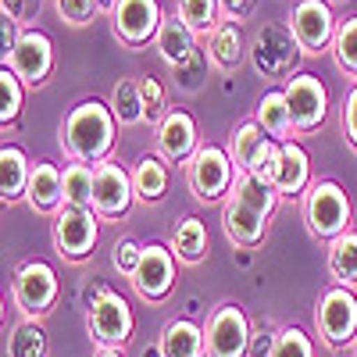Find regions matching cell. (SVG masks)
Returning <instances> with one entry per match:
<instances>
[{
  "label": "cell",
  "instance_id": "cell-25",
  "mask_svg": "<svg viewBox=\"0 0 357 357\" xmlns=\"http://www.w3.org/2000/svg\"><path fill=\"white\" fill-rule=\"evenodd\" d=\"M254 122L279 143H289L293 139V118H289V104H286V93L282 89H268V93L257 100V114Z\"/></svg>",
  "mask_w": 357,
  "mask_h": 357
},
{
  "label": "cell",
  "instance_id": "cell-38",
  "mask_svg": "<svg viewBox=\"0 0 357 357\" xmlns=\"http://www.w3.org/2000/svg\"><path fill=\"white\" fill-rule=\"evenodd\" d=\"M139 257H143V243H136V240H118L114 250H111V264L122 275H129V279H132V272L139 268Z\"/></svg>",
  "mask_w": 357,
  "mask_h": 357
},
{
  "label": "cell",
  "instance_id": "cell-22",
  "mask_svg": "<svg viewBox=\"0 0 357 357\" xmlns=\"http://www.w3.org/2000/svg\"><path fill=\"white\" fill-rule=\"evenodd\" d=\"M154 43H158V54L165 57L172 68L190 65L193 54H197V33H193V29L178 18V15L165 18V25H161V33H158Z\"/></svg>",
  "mask_w": 357,
  "mask_h": 357
},
{
  "label": "cell",
  "instance_id": "cell-8",
  "mask_svg": "<svg viewBox=\"0 0 357 357\" xmlns=\"http://www.w3.org/2000/svg\"><path fill=\"white\" fill-rule=\"evenodd\" d=\"M11 293H15V304H18L22 318L43 321L54 311V304H57L61 282H57V272L47 261H25V264H18V272H15Z\"/></svg>",
  "mask_w": 357,
  "mask_h": 357
},
{
  "label": "cell",
  "instance_id": "cell-21",
  "mask_svg": "<svg viewBox=\"0 0 357 357\" xmlns=\"http://www.w3.org/2000/svg\"><path fill=\"white\" fill-rule=\"evenodd\" d=\"M158 350H161V357H207V340L197 321L172 318L161 329Z\"/></svg>",
  "mask_w": 357,
  "mask_h": 357
},
{
  "label": "cell",
  "instance_id": "cell-9",
  "mask_svg": "<svg viewBox=\"0 0 357 357\" xmlns=\"http://www.w3.org/2000/svg\"><path fill=\"white\" fill-rule=\"evenodd\" d=\"M204 340H207V357H250L254 329L250 318L240 304H218L204 325Z\"/></svg>",
  "mask_w": 357,
  "mask_h": 357
},
{
  "label": "cell",
  "instance_id": "cell-11",
  "mask_svg": "<svg viewBox=\"0 0 357 357\" xmlns=\"http://www.w3.org/2000/svg\"><path fill=\"white\" fill-rule=\"evenodd\" d=\"M282 93H286L289 118H293L296 132H314L325 122V114H329V93H325V86H321L318 75H307V72L293 75L282 86Z\"/></svg>",
  "mask_w": 357,
  "mask_h": 357
},
{
  "label": "cell",
  "instance_id": "cell-16",
  "mask_svg": "<svg viewBox=\"0 0 357 357\" xmlns=\"http://www.w3.org/2000/svg\"><path fill=\"white\" fill-rule=\"evenodd\" d=\"M197 151H200V136H197L193 114L183 107H172L165 114V122L158 126V154L168 165H190Z\"/></svg>",
  "mask_w": 357,
  "mask_h": 357
},
{
  "label": "cell",
  "instance_id": "cell-40",
  "mask_svg": "<svg viewBox=\"0 0 357 357\" xmlns=\"http://www.w3.org/2000/svg\"><path fill=\"white\" fill-rule=\"evenodd\" d=\"M343 132H347V139L354 143V151H357V82L350 86V93L343 100Z\"/></svg>",
  "mask_w": 357,
  "mask_h": 357
},
{
  "label": "cell",
  "instance_id": "cell-12",
  "mask_svg": "<svg viewBox=\"0 0 357 357\" xmlns=\"http://www.w3.org/2000/svg\"><path fill=\"white\" fill-rule=\"evenodd\" d=\"M132 200H136L132 175L118 161H104V165L93 168V211L104 222H114V218L129 215Z\"/></svg>",
  "mask_w": 357,
  "mask_h": 357
},
{
  "label": "cell",
  "instance_id": "cell-43",
  "mask_svg": "<svg viewBox=\"0 0 357 357\" xmlns=\"http://www.w3.org/2000/svg\"><path fill=\"white\" fill-rule=\"evenodd\" d=\"M97 4H100V11H114V4H118V0H97Z\"/></svg>",
  "mask_w": 357,
  "mask_h": 357
},
{
  "label": "cell",
  "instance_id": "cell-37",
  "mask_svg": "<svg viewBox=\"0 0 357 357\" xmlns=\"http://www.w3.org/2000/svg\"><path fill=\"white\" fill-rule=\"evenodd\" d=\"M54 11L61 15L68 25H86L89 18L100 11V4H97V0H54Z\"/></svg>",
  "mask_w": 357,
  "mask_h": 357
},
{
  "label": "cell",
  "instance_id": "cell-3",
  "mask_svg": "<svg viewBox=\"0 0 357 357\" xmlns=\"http://www.w3.org/2000/svg\"><path fill=\"white\" fill-rule=\"evenodd\" d=\"M86 329H89V340L97 347H111V350H122L132 333H136V318H132V307L122 293L114 289H97V296L89 301V311H86Z\"/></svg>",
  "mask_w": 357,
  "mask_h": 357
},
{
  "label": "cell",
  "instance_id": "cell-2",
  "mask_svg": "<svg viewBox=\"0 0 357 357\" xmlns=\"http://www.w3.org/2000/svg\"><path fill=\"white\" fill-rule=\"evenodd\" d=\"M304 222L314 240H325V243H333L343 232H350L354 207H350L347 190L340 183H333V178L311 183V190L304 193Z\"/></svg>",
  "mask_w": 357,
  "mask_h": 357
},
{
  "label": "cell",
  "instance_id": "cell-10",
  "mask_svg": "<svg viewBox=\"0 0 357 357\" xmlns=\"http://www.w3.org/2000/svg\"><path fill=\"white\" fill-rule=\"evenodd\" d=\"M111 25H114V36L129 50H143L151 40H158L165 15L158 0H118L111 11Z\"/></svg>",
  "mask_w": 357,
  "mask_h": 357
},
{
  "label": "cell",
  "instance_id": "cell-32",
  "mask_svg": "<svg viewBox=\"0 0 357 357\" xmlns=\"http://www.w3.org/2000/svg\"><path fill=\"white\" fill-rule=\"evenodd\" d=\"M22 100H25V82L8 65H0V126L4 129H11L18 122Z\"/></svg>",
  "mask_w": 357,
  "mask_h": 357
},
{
  "label": "cell",
  "instance_id": "cell-18",
  "mask_svg": "<svg viewBox=\"0 0 357 357\" xmlns=\"http://www.w3.org/2000/svg\"><path fill=\"white\" fill-rule=\"evenodd\" d=\"M25 200L40 215H57L65 207V172L57 165H50V161L33 165V178H29Z\"/></svg>",
  "mask_w": 357,
  "mask_h": 357
},
{
  "label": "cell",
  "instance_id": "cell-20",
  "mask_svg": "<svg viewBox=\"0 0 357 357\" xmlns=\"http://www.w3.org/2000/svg\"><path fill=\"white\" fill-rule=\"evenodd\" d=\"M247 54H250V47L243 43L240 22H218L215 33L207 36V57H211V65L218 72H236Z\"/></svg>",
  "mask_w": 357,
  "mask_h": 357
},
{
  "label": "cell",
  "instance_id": "cell-15",
  "mask_svg": "<svg viewBox=\"0 0 357 357\" xmlns=\"http://www.w3.org/2000/svg\"><path fill=\"white\" fill-rule=\"evenodd\" d=\"M25 86H43L47 75L54 72V43L40 29H22V40L4 61Z\"/></svg>",
  "mask_w": 357,
  "mask_h": 357
},
{
  "label": "cell",
  "instance_id": "cell-7",
  "mask_svg": "<svg viewBox=\"0 0 357 357\" xmlns=\"http://www.w3.org/2000/svg\"><path fill=\"white\" fill-rule=\"evenodd\" d=\"M50 240H54V250L65 261H86L89 254H93L97 240H100V215L93 211V207L65 204L61 211L54 215Z\"/></svg>",
  "mask_w": 357,
  "mask_h": 357
},
{
  "label": "cell",
  "instance_id": "cell-34",
  "mask_svg": "<svg viewBox=\"0 0 357 357\" xmlns=\"http://www.w3.org/2000/svg\"><path fill=\"white\" fill-rule=\"evenodd\" d=\"M333 54H336V61L347 75H357V15L340 22L336 40H333Z\"/></svg>",
  "mask_w": 357,
  "mask_h": 357
},
{
  "label": "cell",
  "instance_id": "cell-35",
  "mask_svg": "<svg viewBox=\"0 0 357 357\" xmlns=\"http://www.w3.org/2000/svg\"><path fill=\"white\" fill-rule=\"evenodd\" d=\"M139 93H143V111H146V126H161L165 114H168V97H165V86L154 75H143L139 79Z\"/></svg>",
  "mask_w": 357,
  "mask_h": 357
},
{
  "label": "cell",
  "instance_id": "cell-33",
  "mask_svg": "<svg viewBox=\"0 0 357 357\" xmlns=\"http://www.w3.org/2000/svg\"><path fill=\"white\" fill-rule=\"evenodd\" d=\"M65 204H72V207H93V165L72 161L65 168Z\"/></svg>",
  "mask_w": 357,
  "mask_h": 357
},
{
  "label": "cell",
  "instance_id": "cell-1",
  "mask_svg": "<svg viewBox=\"0 0 357 357\" xmlns=\"http://www.w3.org/2000/svg\"><path fill=\"white\" fill-rule=\"evenodd\" d=\"M114 114L100 100H82L68 111L65 126H61V146L65 154L79 165H104L111 161V146H114Z\"/></svg>",
  "mask_w": 357,
  "mask_h": 357
},
{
  "label": "cell",
  "instance_id": "cell-30",
  "mask_svg": "<svg viewBox=\"0 0 357 357\" xmlns=\"http://www.w3.org/2000/svg\"><path fill=\"white\" fill-rule=\"evenodd\" d=\"M264 139H272L268 136L254 118L250 122H243L240 129L232 132V139H229V154H232V161H236V172H247L250 168V161H254V154L264 146Z\"/></svg>",
  "mask_w": 357,
  "mask_h": 357
},
{
  "label": "cell",
  "instance_id": "cell-29",
  "mask_svg": "<svg viewBox=\"0 0 357 357\" xmlns=\"http://www.w3.org/2000/svg\"><path fill=\"white\" fill-rule=\"evenodd\" d=\"M47 354H50V343H47L43 321L22 318L8 336V357H47Z\"/></svg>",
  "mask_w": 357,
  "mask_h": 357
},
{
  "label": "cell",
  "instance_id": "cell-39",
  "mask_svg": "<svg viewBox=\"0 0 357 357\" xmlns=\"http://www.w3.org/2000/svg\"><path fill=\"white\" fill-rule=\"evenodd\" d=\"M43 8V0H0V11H4V18L18 22V25H29Z\"/></svg>",
  "mask_w": 357,
  "mask_h": 357
},
{
  "label": "cell",
  "instance_id": "cell-17",
  "mask_svg": "<svg viewBox=\"0 0 357 357\" xmlns=\"http://www.w3.org/2000/svg\"><path fill=\"white\" fill-rule=\"evenodd\" d=\"M222 225H225V236H229L236 247L254 250L264 240V232H268V215L257 211L254 204L240 200L236 193H229V200L222 207Z\"/></svg>",
  "mask_w": 357,
  "mask_h": 357
},
{
  "label": "cell",
  "instance_id": "cell-28",
  "mask_svg": "<svg viewBox=\"0 0 357 357\" xmlns=\"http://www.w3.org/2000/svg\"><path fill=\"white\" fill-rule=\"evenodd\" d=\"M111 114L118 126H139L146 122V111H143V93H139V79H118L111 89Z\"/></svg>",
  "mask_w": 357,
  "mask_h": 357
},
{
  "label": "cell",
  "instance_id": "cell-19",
  "mask_svg": "<svg viewBox=\"0 0 357 357\" xmlns=\"http://www.w3.org/2000/svg\"><path fill=\"white\" fill-rule=\"evenodd\" d=\"M272 186L279 197H301L311 190V158L301 143H293V139L282 143V161H279Z\"/></svg>",
  "mask_w": 357,
  "mask_h": 357
},
{
  "label": "cell",
  "instance_id": "cell-27",
  "mask_svg": "<svg viewBox=\"0 0 357 357\" xmlns=\"http://www.w3.org/2000/svg\"><path fill=\"white\" fill-rule=\"evenodd\" d=\"M329 275L336 279V286L357 289V229L329 243Z\"/></svg>",
  "mask_w": 357,
  "mask_h": 357
},
{
  "label": "cell",
  "instance_id": "cell-14",
  "mask_svg": "<svg viewBox=\"0 0 357 357\" xmlns=\"http://www.w3.org/2000/svg\"><path fill=\"white\" fill-rule=\"evenodd\" d=\"M289 29L296 43H301L304 54H321L336 40V18H333V8L325 0H296V8L289 15Z\"/></svg>",
  "mask_w": 357,
  "mask_h": 357
},
{
  "label": "cell",
  "instance_id": "cell-23",
  "mask_svg": "<svg viewBox=\"0 0 357 357\" xmlns=\"http://www.w3.org/2000/svg\"><path fill=\"white\" fill-rule=\"evenodd\" d=\"M29 178H33V165H29L22 146H0V197L4 204H15L29 193Z\"/></svg>",
  "mask_w": 357,
  "mask_h": 357
},
{
  "label": "cell",
  "instance_id": "cell-5",
  "mask_svg": "<svg viewBox=\"0 0 357 357\" xmlns=\"http://www.w3.org/2000/svg\"><path fill=\"white\" fill-rule=\"evenodd\" d=\"M236 161L229 151L222 146H200L197 158L186 165V178H190V190L200 204H218V200H229L232 186H236Z\"/></svg>",
  "mask_w": 357,
  "mask_h": 357
},
{
  "label": "cell",
  "instance_id": "cell-6",
  "mask_svg": "<svg viewBox=\"0 0 357 357\" xmlns=\"http://www.w3.org/2000/svg\"><path fill=\"white\" fill-rule=\"evenodd\" d=\"M301 43L289 25H261L250 40V61L268 79H293L301 65Z\"/></svg>",
  "mask_w": 357,
  "mask_h": 357
},
{
  "label": "cell",
  "instance_id": "cell-36",
  "mask_svg": "<svg viewBox=\"0 0 357 357\" xmlns=\"http://www.w3.org/2000/svg\"><path fill=\"white\" fill-rule=\"evenodd\" d=\"M272 357H314V343H311V336L304 329L286 325V329H279V336H275Z\"/></svg>",
  "mask_w": 357,
  "mask_h": 357
},
{
  "label": "cell",
  "instance_id": "cell-13",
  "mask_svg": "<svg viewBox=\"0 0 357 357\" xmlns=\"http://www.w3.org/2000/svg\"><path fill=\"white\" fill-rule=\"evenodd\" d=\"M132 289L139 301L146 304H161L165 296L172 293L175 286V254L161 243H143V257H139V268L132 272Z\"/></svg>",
  "mask_w": 357,
  "mask_h": 357
},
{
  "label": "cell",
  "instance_id": "cell-24",
  "mask_svg": "<svg viewBox=\"0 0 357 357\" xmlns=\"http://www.w3.org/2000/svg\"><path fill=\"white\" fill-rule=\"evenodd\" d=\"M168 250L175 254L178 264H200L207 257V225L197 218V215H186L172 229V240H168Z\"/></svg>",
  "mask_w": 357,
  "mask_h": 357
},
{
  "label": "cell",
  "instance_id": "cell-41",
  "mask_svg": "<svg viewBox=\"0 0 357 357\" xmlns=\"http://www.w3.org/2000/svg\"><path fill=\"white\" fill-rule=\"evenodd\" d=\"M218 4H222V11H225L229 22H243L254 11V0H218Z\"/></svg>",
  "mask_w": 357,
  "mask_h": 357
},
{
  "label": "cell",
  "instance_id": "cell-4",
  "mask_svg": "<svg viewBox=\"0 0 357 357\" xmlns=\"http://www.w3.org/2000/svg\"><path fill=\"white\" fill-rule=\"evenodd\" d=\"M314 329L325 347L347 350L357 343V293L347 286H329L318 296L314 307Z\"/></svg>",
  "mask_w": 357,
  "mask_h": 357
},
{
  "label": "cell",
  "instance_id": "cell-26",
  "mask_svg": "<svg viewBox=\"0 0 357 357\" xmlns=\"http://www.w3.org/2000/svg\"><path fill=\"white\" fill-rule=\"evenodd\" d=\"M168 161L161 154H143L132 168V190L139 200L146 204H158L165 193H168Z\"/></svg>",
  "mask_w": 357,
  "mask_h": 357
},
{
  "label": "cell",
  "instance_id": "cell-44",
  "mask_svg": "<svg viewBox=\"0 0 357 357\" xmlns=\"http://www.w3.org/2000/svg\"><path fill=\"white\" fill-rule=\"evenodd\" d=\"M354 357H357V343H354Z\"/></svg>",
  "mask_w": 357,
  "mask_h": 357
},
{
  "label": "cell",
  "instance_id": "cell-42",
  "mask_svg": "<svg viewBox=\"0 0 357 357\" xmlns=\"http://www.w3.org/2000/svg\"><path fill=\"white\" fill-rule=\"evenodd\" d=\"M93 357H126V354H122V350H111V347H97Z\"/></svg>",
  "mask_w": 357,
  "mask_h": 357
},
{
  "label": "cell",
  "instance_id": "cell-31",
  "mask_svg": "<svg viewBox=\"0 0 357 357\" xmlns=\"http://www.w3.org/2000/svg\"><path fill=\"white\" fill-rule=\"evenodd\" d=\"M178 18H183L197 36H211L215 25H218V15H222V4L218 0H178Z\"/></svg>",
  "mask_w": 357,
  "mask_h": 357
}]
</instances>
